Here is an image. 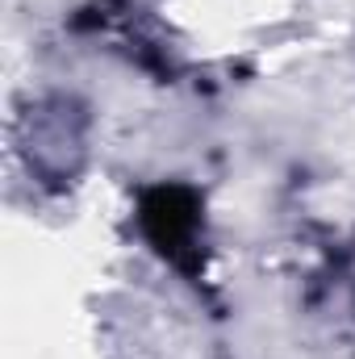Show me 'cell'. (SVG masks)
<instances>
[{
	"label": "cell",
	"mask_w": 355,
	"mask_h": 359,
	"mask_svg": "<svg viewBox=\"0 0 355 359\" xmlns=\"http://www.w3.org/2000/svg\"><path fill=\"white\" fill-rule=\"evenodd\" d=\"M142 226L151 234V243L180 268H188L184 251H192L196 230H201V213H196V196L188 188H155L142 201Z\"/></svg>",
	"instance_id": "obj_1"
}]
</instances>
